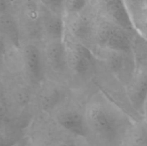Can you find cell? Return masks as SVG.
Wrapping results in <instances>:
<instances>
[{
    "label": "cell",
    "instance_id": "6da1fadb",
    "mask_svg": "<svg viewBox=\"0 0 147 146\" xmlns=\"http://www.w3.org/2000/svg\"><path fill=\"white\" fill-rule=\"evenodd\" d=\"M98 39L102 45L119 52H127L131 47L126 30L117 25L103 24L99 30Z\"/></svg>",
    "mask_w": 147,
    "mask_h": 146
},
{
    "label": "cell",
    "instance_id": "7a4b0ae2",
    "mask_svg": "<svg viewBox=\"0 0 147 146\" xmlns=\"http://www.w3.org/2000/svg\"><path fill=\"white\" fill-rule=\"evenodd\" d=\"M100 4L103 11L116 25L126 31H133L134 23L124 0H100Z\"/></svg>",
    "mask_w": 147,
    "mask_h": 146
},
{
    "label": "cell",
    "instance_id": "3957f363",
    "mask_svg": "<svg viewBox=\"0 0 147 146\" xmlns=\"http://www.w3.org/2000/svg\"><path fill=\"white\" fill-rule=\"evenodd\" d=\"M88 120L92 128L107 140L116 137V126L113 118L101 107H92L88 113Z\"/></svg>",
    "mask_w": 147,
    "mask_h": 146
},
{
    "label": "cell",
    "instance_id": "277c9868",
    "mask_svg": "<svg viewBox=\"0 0 147 146\" xmlns=\"http://www.w3.org/2000/svg\"><path fill=\"white\" fill-rule=\"evenodd\" d=\"M59 124L70 133L78 136L86 135V127L84 120L80 113L68 111L62 113L57 117Z\"/></svg>",
    "mask_w": 147,
    "mask_h": 146
},
{
    "label": "cell",
    "instance_id": "5b68a950",
    "mask_svg": "<svg viewBox=\"0 0 147 146\" xmlns=\"http://www.w3.org/2000/svg\"><path fill=\"white\" fill-rule=\"evenodd\" d=\"M0 34L16 47L20 45V32L17 21L9 11L0 15Z\"/></svg>",
    "mask_w": 147,
    "mask_h": 146
},
{
    "label": "cell",
    "instance_id": "8992f818",
    "mask_svg": "<svg viewBox=\"0 0 147 146\" xmlns=\"http://www.w3.org/2000/svg\"><path fill=\"white\" fill-rule=\"evenodd\" d=\"M93 57L88 49L82 44L76 46L72 55V62L77 72H88L93 66Z\"/></svg>",
    "mask_w": 147,
    "mask_h": 146
},
{
    "label": "cell",
    "instance_id": "52a82bcc",
    "mask_svg": "<svg viewBox=\"0 0 147 146\" xmlns=\"http://www.w3.org/2000/svg\"><path fill=\"white\" fill-rule=\"evenodd\" d=\"M24 60L30 75L35 80L41 76L42 66L40 52L37 47L32 44L27 45L24 50Z\"/></svg>",
    "mask_w": 147,
    "mask_h": 146
},
{
    "label": "cell",
    "instance_id": "ba28073f",
    "mask_svg": "<svg viewBox=\"0 0 147 146\" xmlns=\"http://www.w3.org/2000/svg\"><path fill=\"white\" fill-rule=\"evenodd\" d=\"M47 57L50 65L55 70H61L66 62L65 49L61 40H53L47 48Z\"/></svg>",
    "mask_w": 147,
    "mask_h": 146
},
{
    "label": "cell",
    "instance_id": "9c48e42d",
    "mask_svg": "<svg viewBox=\"0 0 147 146\" xmlns=\"http://www.w3.org/2000/svg\"><path fill=\"white\" fill-rule=\"evenodd\" d=\"M131 100L136 108H142L147 98V71L136 79L131 90Z\"/></svg>",
    "mask_w": 147,
    "mask_h": 146
},
{
    "label": "cell",
    "instance_id": "30bf717a",
    "mask_svg": "<svg viewBox=\"0 0 147 146\" xmlns=\"http://www.w3.org/2000/svg\"><path fill=\"white\" fill-rule=\"evenodd\" d=\"M46 29L54 40H61L63 32V23L57 15H52L46 20Z\"/></svg>",
    "mask_w": 147,
    "mask_h": 146
},
{
    "label": "cell",
    "instance_id": "8fae6325",
    "mask_svg": "<svg viewBox=\"0 0 147 146\" xmlns=\"http://www.w3.org/2000/svg\"><path fill=\"white\" fill-rule=\"evenodd\" d=\"M88 0H65L64 9L69 14H77L86 7Z\"/></svg>",
    "mask_w": 147,
    "mask_h": 146
},
{
    "label": "cell",
    "instance_id": "7c38bea8",
    "mask_svg": "<svg viewBox=\"0 0 147 146\" xmlns=\"http://www.w3.org/2000/svg\"><path fill=\"white\" fill-rule=\"evenodd\" d=\"M40 1L45 7L54 13L64 9L65 0H40Z\"/></svg>",
    "mask_w": 147,
    "mask_h": 146
},
{
    "label": "cell",
    "instance_id": "4fadbf2b",
    "mask_svg": "<svg viewBox=\"0 0 147 146\" xmlns=\"http://www.w3.org/2000/svg\"><path fill=\"white\" fill-rule=\"evenodd\" d=\"M8 115V107L5 97L0 98V123H4Z\"/></svg>",
    "mask_w": 147,
    "mask_h": 146
},
{
    "label": "cell",
    "instance_id": "5bb4252c",
    "mask_svg": "<svg viewBox=\"0 0 147 146\" xmlns=\"http://www.w3.org/2000/svg\"><path fill=\"white\" fill-rule=\"evenodd\" d=\"M11 0H0V15L8 12Z\"/></svg>",
    "mask_w": 147,
    "mask_h": 146
},
{
    "label": "cell",
    "instance_id": "9a60e30c",
    "mask_svg": "<svg viewBox=\"0 0 147 146\" xmlns=\"http://www.w3.org/2000/svg\"><path fill=\"white\" fill-rule=\"evenodd\" d=\"M13 142L9 138H7L1 131H0V146H11Z\"/></svg>",
    "mask_w": 147,
    "mask_h": 146
},
{
    "label": "cell",
    "instance_id": "2e32d148",
    "mask_svg": "<svg viewBox=\"0 0 147 146\" xmlns=\"http://www.w3.org/2000/svg\"><path fill=\"white\" fill-rule=\"evenodd\" d=\"M138 146H147V133L145 135L144 137H143V139L142 140V141L139 143V145Z\"/></svg>",
    "mask_w": 147,
    "mask_h": 146
},
{
    "label": "cell",
    "instance_id": "e0dca14e",
    "mask_svg": "<svg viewBox=\"0 0 147 146\" xmlns=\"http://www.w3.org/2000/svg\"><path fill=\"white\" fill-rule=\"evenodd\" d=\"M1 97H5V96H4V87H3L1 82H0V98H1Z\"/></svg>",
    "mask_w": 147,
    "mask_h": 146
},
{
    "label": "cell",
    "instance_id": "ac0fdd59",
    "mask_svg": "<svg viewBox=\"0 0 147 146\" xmlns=\"http://www.w3.org/2000/svg\"><path fill=\"white\" fill-rule=\"evenodd\" d=\"M59 146H76V145L72 142H65V143H61Z\"/></svg>",
    "mask_w": 147,
    "mask_h": 146
},
{
    "label": "cell",
    "instance_id": "d6986e66",
    "mask_svg": "<svg viewBox=\"0 0 147 146\" xmlns=\"http://www.w3.org/2000/svg\"><path fill=\"white\" fill-rule=\"evenodd\" d=\"M144 29H145V33H146V35L147 37V19L145 21V24H144Z\"/></svg>",
    "mask_w": 147,
    "mask_h": 146
}]
</instances>
